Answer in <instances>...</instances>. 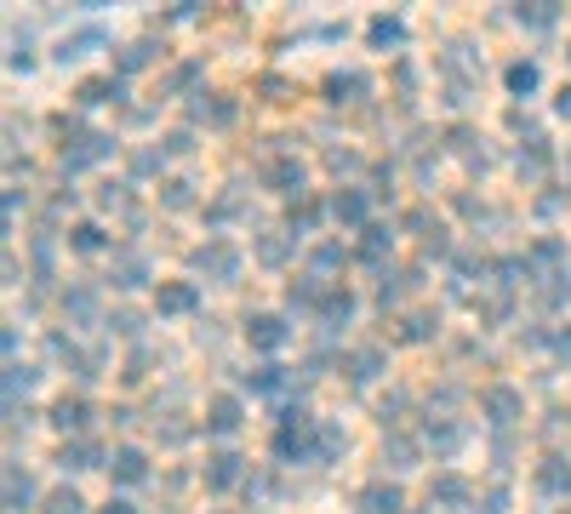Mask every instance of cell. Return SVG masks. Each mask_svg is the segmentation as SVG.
Listing matches in <instances>:
<instances>
[{"label": "cell", "mask_w": 571, "mask_h": 514, "mask_svg": "<svg viewBox=\"0 0 571 514\" xmlns=\"http://www.w3.org/2000/svg\"><path fill=\"white\" fill-rule=\"evenodd\" d=\"M114 468H120V480H143V457H138V452H120Z\"/></svg>", "instance_id": "obj_1"}, {"label": "cell", "mask_w": 571, "mask_h": 514, "mask_svg": "<svg viewBox=\"0 0 571 514\" xmlns=\"http://www.w3.org/2000/svg\"><path fill=\"white\" fill-rule=\"evenodd\" d=\"M109 514H131V508H126V503H109Z\"/></svg>", "instance_id": "obj_5"}, {"label": "cell", "mask_w": 571, "mask_h": 514, "mask_svg": "<svg viewBox=\"0 0 571 514\" xmlns=\"http://www.w3.org/2000/svg\"><path fill=\"white\" fill-rule=\"evenodd\" d=\"M257 343H263V349H275V343H280V326L275 320H257V331H251Z\"/></svg>", "instance_id": "obj_4"}, {"label": "cell", "mask_w": 571, "mask_h": 514, "mask_svg": "<svg viewBox=\"0 0 571 514\" xmlns=\"http://www.w3.org/2000/svg\"><path fill=\"white\" fill-rule=\"evenodd\" d=\"M508 86H514V92H532V86H537V69H532V63L508 69Z\"/></svg>", "instance_id": "obj_2"}, {"label": "cell", "mask_w": 571, "mask_h": 514, "mask_svg": "<svg viewBox=\"0 0 571 514\" xmlns=\"http://www.w3.org/2000/svg\"><path fill=\"white\" fill-rule=\"evenodd\" d=\"M366 503H372V514H394V508H400V497H394V492H372Z\"/></svg>", "instance_id": "obj_3"}]
</instances>
